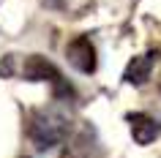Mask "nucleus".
Instances as JSON below:
<instances>
[{"label":"nucleus","mask_w":161,"mask_h":158,"mask_svg":"<svg viewBox=\"0 0 161 158\" xmlns=\"http://www.w3.org/2000/svg\"><path fill=\"white\" fill-rule=\"evenodd\" d=\"M27 136L36 144V150L58 147L68 136V120L52 109H33L27 115Z\"/></svg>","instance_id":"f257e3e1"},{"label":"nucleus","mask_w":161,"mask_h":158,"mask_svg":"<svg viewBox=\"0 0 161 158\" xmlns=\"http://www.w3.org/2000/svg\"><path fill=\"white\" fill-rule=\"evenodd\" d=\"M22 79L27 82H49L52 84V93H55V98H74V87L63 79V74L58 71L55 63H49L47 57L41 55H27L22 60Z\"/></svg>","instance_id":"f03ea898"},{"label":"nucleus","mask_w":161,"mask_h":158,"mask_svg":"<svg viewBox=\"0 0 161 158\" xmlns=\"http://www.w3.org/2000/svg\"><path fill=\"white\" fill-rule=\"evenodd\" d=\"M66 57L79 74H93L96 66H98V60H96V46H93V41H90L87 35H76L74 41H68Z\"/></svg>","instance_id":"7ed1b4c3"},{"label":"nucleus","mask_w":161,"mask_h":158,"mask_svg":"<svg viewBox=\"0 0 161 158\" xmlns=\"http://www.w3.org/2000/svg\"><path fill=\"white\" fill-rule=\"evenodd\" d=\"M126 120H128V128H131V136H134L136 144H150V142L158 139L161 123L156 117L145 115V112H131Z\"/></svg>","instance_id":"20e7f679"},{"label":"nucleus","mask_w":161,"mask_h":158,"mask_svg":"<svg viewBox=\"0 0 161 158\" xmlns=\"http://www.w3.org/2000/svg\"><path fill=\"white\" fill-rule=\"evenodd\" d=\"M156 60H158V52L150 49V52H145V55H139V57H134L131 63L126 66V71H123V82L128 84H145L147 79H150V71L153 66H156Z\"/></svg>","instance_id":"39448f33"},{"label":"nucleus","mask_w":161,"mask_h":158,"mask_svg":"<svg viewBox=\"0 0 161 158\" xmlns=\"http://www.w3.org/2000/svg\"><path fill=\"white\" fill-rule=\"evenodd\" d=\"M11 74H14V55L0 60V76H11Z\"/></svg>","instance_id":"423d86ee"}]
</instances>
